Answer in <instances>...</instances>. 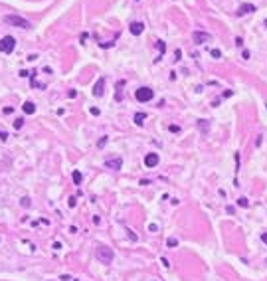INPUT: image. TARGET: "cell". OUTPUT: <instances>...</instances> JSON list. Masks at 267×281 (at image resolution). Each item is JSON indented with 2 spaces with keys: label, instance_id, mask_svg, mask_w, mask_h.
<instances>
[{
  "label": "cell",
  "instance_id": "8",
  "mask_svg": "<svg viewBox=\"0 0 267 281\" xmlns=\"http://www.w3.org/2000/svg\"><path fill=\"white\" fill-rule=\"evenodd\" d=\"M129 30H131L133 36H141L143 30H145V24H143V22H133V24L129 26Z\"/></svg>",
  "mask_w": 267,
  "mask_h": 281
},
{
  "label": "cell",
  "instance_id": "1",
  "mask_svg": "<svg viewBox=\"0 0 267 281\" xmlns=\"http://www.w3.org/2000/svg\"><path fill=\"white\" fill-rule=\"evenodd\" d=\"M4 24L16 26V28H22V30H30V28H32V24L28 22V20L22 18V16H18V14H8V16H4Z\"/></svg>",
  "mask_w": 267,
  "mask_h": 281
},
{
  "label": "cell",
  "instance_id": "17",
  "mask_svg": "<svg viewBox=\"0 0 267 281\" xmlns=\"http://www.w3.org/2000/svg\"><path fill=\"white\" fill-rule=\"evenodd\" d=\"M176 244H178V240H176V237H168V242H166V246H168V247H174Z\"/></svg>",
  "mask_w": 267,
  "mask_h": 281
},
{
  "label": "cell",
  "instance_id": "10",
  "mask_svg": "<svg viewBox=\"0 0 267 281\" xmlns=\"http://www.w3.org/2000/svg\"><path fill=\"white\" fill-rule=\"evenodd\" d=\"M22 109H24L26 115H34V113H36V103H34V101H26V103L22 105Z\"/></svg>",
  "mask_w": 267,
  "mask_h": 281
},
{
  "label": "cell",
  "instance_id": "15",
  "mask_svg": "<svg viewBox=\"0 0 267 281\" xmlns=\"http://www.w3.org/2000/svg\"><path fill=\"white\" fill-rule=\"evenodd\" d=\"M238 204H239V206H242V208H247L249 206V202H247V198H238Z\"/></svg>",
  "mask_w": 267,
  "mask_h": 281
},
{
  "label": "cell",
  "instance_id": "12",
  "mask_svg": "<svg viewBox=\"0 0 267 281\" xmlns=\"http://www.w3.org/2000/svg\"><path fill=\"white\" fill-rule=\"evenodd\" d=\"M145 119H147V113H137V115H135V123L141 127L143 123H145Z\"/></svg>",
  "mask_w": 267,
  "mask_h": 281
},
{
  "label": "cell",
  "instance_id": "22",
  "mask_svg": "<svg viewBox=\"0 0 267 281\" xmlns=\"http://www.w3.org/2000/svg\"><path fill=\"white\" fill-rule=\"evenodd\" d=\"M123 85H125V81H119V83H117V87H119V89H121V87H123ZM117 99H121V93H117Z\"/></svg>",
  "mask_w": 267,
  "mask_h": 281
},
{
  "label": "cell",
  "instance_id": "19",
  "mask_svg": "<svg viewBox=\"0 0 267 281\" xmlns=\"http://www.w3.org/2000/svg\"><path fill=\"white\" fill-rule=\"evenodd\" d=\"M156 46H158V50H160V53H164V50H166V46H164V42H156Z\"/></svg>",
  "mask_w": 267,
  "mask_h": 281
},
{
  "label": "cell",
  "instance_id": "18",
  "mask_svg": "<svg viewBox=\"0 0 267 281\" xmlns=\"http://www.w3.org/2000/svg\"><path fill=\"white\" fill-rule=\"evenodd\" d=\"M20 202H22V206H24V208H28V206H30V204H32V202H30V198H28V196H24V198H22V200H20Z\"/></svg>",
  "mask_w": 267,
  "mask_h": 281
},
{
  "label": "cell",
  "instance_id": "20",
  "mask_svg": "<svg viewBox=\"0 0 267 281\" xmlns=\"http://www.w3.org/2000/svg\"><path fill=\"white\" fill-rule=\"evenodd\" d=\"M212 58H216V59L222 58V52H220V50H212Z\"/></svg>",
  "mask_w": 267,
  "mask_h": 281
},
{
  "label": "cell",
  "instance_id": "14",
  "mask_svg": "<svg viewBox=\"0 0 267 281\" xmlns=\"http://www.w3.org/2000/svg\"><path fill=\"white\" fill-rule=\"evenodd\" d=\"M198 127H200V131H204V133H208V129H210L208 121H200V123H198Z\"/></svg>",
  "mask_w": 267,
  "mask_h": 281
},
{
  "label": "cell",
  "instance_id": "13",
  "mask_svg": "<svg viewBox=\"0 0 267 281\" xmlns=\"http://www.w3.org/2000/svg\"><path fill=\"white\" fill-rule=\"evenodd\" d=\"M71 178H73V182H75V184H81V172H79V170H73Z\"/></svg>",
  "mask_w": 267,
  "mask_h": 281
},
{
  "label": "cell",
  "instance_id": "11",
  "mask_svg": "<svg viewBox=\"0 0 267 281\" xmlns=\"http://www.w3.org/2000/svg\"><path fill=\"white\" fill-rule=\"evenodd\" d=\"M253 10H255L253 4H242V6H239V10H238V14L243 16V14H247V12H253Z\"/></svg>",
  "mask_w": 267,
  "mask_h": 281
},
{
  "label": "cell",
  "instance_id": "5",
  "mask_svg": "<svg viewBox=\"0 0 267 281\" xmlns=\"http://www.w3.org/2000/svg\"><path fill=\"white\" fill-rule=\"evenodd\" d=\"M192 40H194L196 44H206V42H210V40H212V34H208V32H200V30H196L194 34H192Z\"/></svg>",
  "mask_w": 267,
  "mask_h": 281
},
{
  "label": "cell",
  "instance_id": "24",
  "mask_svg": "<svg viewBox=\"0 0 267 281\" xmlns=\"http://www.w3.org/2000/svg\"><path fill=\"white\" fill-rule=\"evenodd\" d=\"M91 115H99V109H97V107H91Z\"/></svg>",
  "mask_w": 267,
  "mask_h": 281
},
{
  "label": "cell",
  "instance_id": "7",
  "mask_svg": "<svg viewBox=\"0 0 267 281\" xmlns=\"http://www.w3.org/2000/svg\"><path fill=\"white\" fill-rule=\"evenodd\" d=\"M158 160H160V159H158L156 153H148V154L145 156V164L148 166V168H154V166L158 164Z\"/></svg>",
  "mask_w": 267,
  "mask_h": 281
},
{
  "label": "cell",
  "instance_id": "23",
  "mask_svg": "<svg viewBox=\"0 0 267 281\" xmlns=\"http://www.w3.org/2000/svg\"><path fill=\"white\" fill-rule=\"evenodd\" d=\"M28 75H32V73L26 71V69H22V71H20V77H28Z\"/></svg>",
  "mask_w": 267,
  "mask_h": 281
},
{
  "label": "cell",
  "instance_id": "4",
  "mask_svg": "<svg viewBox=\"0 0 267 281\" xmlns=\"http://www.w3.org/2000/svg\"><path fill=\"white\" fill-rule=\"evenodd\" d=\"M14 46H16V40L12 36H4L2 40H0V52H4V53H12Z\"/></svg>",
  "mask_w": 267,
  "mask_h": 281
},
{
  "label": "cell",
  "instance_id": "16",
  "mask_svg": "<svg viewBox=\"0 0 267 281\" xmlns=\"http://www.w3.org/2000/svg\"><path fill=\"white\" fill-rule=\"evenodd\" d=\"M24 127V119H16L14 121V129H22Z\"/></svg>",
  "mask_w": 267,
  "mask_h": 281
},
{
  "label": "cell",
  "instance_id": "9",
  "mask_svg": "<svg viewBox=\"0 0 267 281\" xmlns=\"http://www.w3.org/2000/svg\"><path fill=\"white\" fill-rule=\"evenodd\" d=\"M103 93H105V79L101 77L99 81L95 83V87H93V95H95V97H101Z\"/></svg>",
  "mask_w": 267,
  "mask_h": 281
},
{
  "label": "cell",
  "instance_id": "6",
  "mask_svg": "<svg viewBox=\"0 0 267 281\" xmlns=\"http://www.w3.org/2000/svg\"><path fill=\"white\" fill-rule=\"evenodd\" d=\"M105 166L107 168H111V170H121V166H123V159H107L105 160Z\"/></svg>",
  "mask_w": 267,
  "mask_h": 281
},
{
  "label": "cell",
  "instance_id": "2",
  "mask_svg": "<svg viewBox=\"0 0 267 281\" xmlns=\"http://www.w3.org/2000/svg\"><path fill=\"white\" fill-rule=\"evenodd\" d=\"M113 257H115V253H113V250H111L109 246H97V259L101 263L109 265V263L113 261Z\"/></svg>",
  "mask_w": 267,
  "mask_h": 281
},
{
  "label": "cell",
  "instance_id": "3",
  "mask_svg": "<svg viewBox=\"0 0 267 281\" xmlns=\"http://www.w3.org/2000/svg\"><path fill=\"white\" fill-rule=\"evenodd\" d=\"M135 97H137V101H141V103H147V101H151L154 97V91L151 87H138L135 91Z\"/></svg>",
  "mask_w": 267,
  "mask_h": 281
},
{
  "label": "cell",
  "instance_id": "21",
  "mask_svg": "<svg viewBox=\"0 0 267 281\" xmlns=\"http://www.w3.org/2000/svg\"><path fill=\"white\" fill-rule=\"evenodd\" d=\"M8 139V133L6 131H0V140H6Z\"/></svg>",
  "mask_w": 267,
  "mask_h": 281
},
{
  "label": "cell",
  "instance_id": "26",
  "mask_svg": "<svg viewBox=\"0 0 267 281\" xmlns=\"http://www.w3.org/2000/svg\"><path fill=\"white\" fill-rule=\"evenodd\" d=\"M265 263H267V259H265Z\"/></svg>",
  "mask_w": 267,
  "mask_h": 281
},
{
  "label": "cell",
  "instance_id": "25",
  "mask_svg": "<svg viewBox=\"0 0 267 281\" xmlns=\"http://www.w3.org/2000/svg\"><path fill=\"white\" fill-rule=\"evenodd\" d=\"M261 240H263L265 244H267V232H265V234H261Z\"/></svg>",
  "mask_w": 267,
  "mask_h": 281
}]
</instances>
